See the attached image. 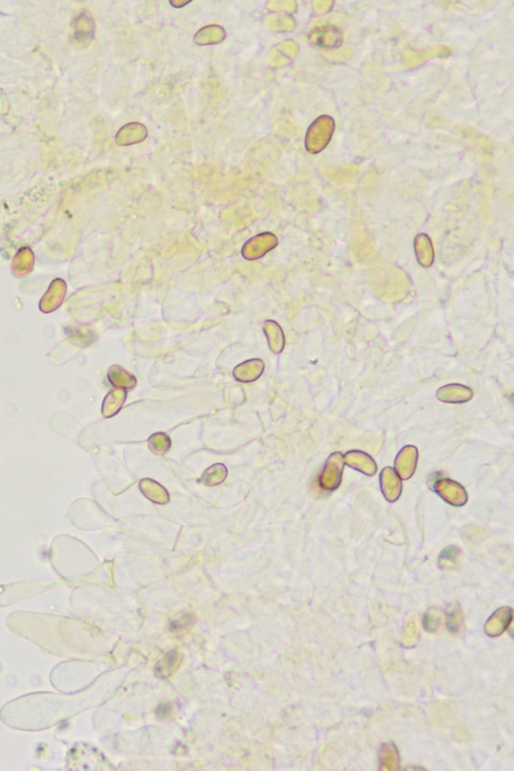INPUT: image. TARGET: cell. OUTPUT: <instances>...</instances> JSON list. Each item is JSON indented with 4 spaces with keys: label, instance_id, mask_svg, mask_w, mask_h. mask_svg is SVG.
I'll return each mask as SVG.
<instances>
[{
    "label": "cell",
    "instance_id": "obj_1",
    "mask_svg": "<svg viewBox=\"0 0 514 771\" xmlns=\"http://www.w3.org/2000/svg\"><path fill=\"white\" fill-rule=\"evenodd\" d=\"M54 584H56L54 582H44V580L42 582L27 580V582L3 585L0 586V605L6 607L24 598H31L38 594L44 593L53 587Z\"/></svg>",
    "mask_w": 514,
    "mask_h": 771
},
{
    "label": "cell",
    "instance_id": "obj_2",
    "mask_svg": "<svg viewBox=\"0 0 514 771\" xmlns=\"http://www.w3.org/2000/svg\"><path fill=\"white\" fill-rule=\"evenodd\" d=\"M65 292H67V285H65V281L63 280H54L53 283H51V287H49L47 294H45L44 298L40 301V310L45 312V314L54 312V310L60 307L61 303H63V299H65Z\"/></svg>",
    "mask_w": 514,
    "mask_h": 771
},
{
    "label": "cell",
    "instance_id": "obj_3",
    "mask_svg": "<svg viewBox=\"0 0 514 771\" xmlns=\"http://www.w3.org/2000/svg\"><path fill=\"white\" fill-rule=\"evenodd\" d=\"M314 35L316 45L326 49H337L343 44L344 36L342 31L335 26L319 27Z\"/></svg>",
    "mask_w": 514,
    "mask_h": 771
},
{
    "label": "cell",
    "instance_id": "obj_4",
    "mask_svg": "<svg viewBox=\"0 0 514 771\" xmlns=\"http://www.w3.org/2000/svg\"><path fill=\"white\" fill-rule=\"evenodd\" d=\"M139 487L145 498L152 501V502L157 503V504H166L169 502L168 491L159 483L149 479V478H145V479L140 482Z\"/></svg>",
    "mask_w": 514,
    "mask_h": 771
},
{
    "label": "cell",
    "instance_id": "obj_5",
    "mask_svg": "<svg viewBox=\"0 0 514 771\" xmlns=\"http://www.w3.org/2000/svg\"><path fill=\"white\" fill-rule=\"evenodd\" d=\"M125 400H126V393L122 390H115V391L110 392V394L104 400L103 407H102L103 416L105 418H111V417L115 416L121 409Z\"/></svg>",
    "mask_w": 514,
    "mask_h": 771
},
{
    "label": "cell",
    "instance_id": "obj_6",
    "mask_svg": "<svg viewBox=\"0 0 514 771\" xmlns=\"http://www.w3.org/2000/svg\"><path fill=\"white\" fill-rule=\"evenodd\" d=\"M33 267V255L31 249L22 248L15 255L13 263V271L15 276H24L29 274Z\"/></svg>",
    "mask_w": 514,
    "mask_h": 771
},
{
    "label": "cell",
    "instance_id": "obj_7",
    "mask_svg": "<svg viewBox=\"0 0 514 771\" xmlns=\"http://www.w3.org/2000/svg\"><path fill=\"white\" fill-rule=\"evenodd\" d=\"M227 477V468L225 465L217 463L206 469L201 476V482L208 486L220 484Z\"/></svg>",
    "mask_w": 514,
    "mask_h": 771
},
{
    "label": "cell",
    "instance_id": "obj_8",
    "mask_svg": "<svg viewBox=\"0 0 514 771\" xmlns=\"http://www.w3.org/2000/svg\"><path fill=\"white\" fill-rule=\"evenodd\" d=\"M178 662V653L176 651H170L156 665V674L159 677H168L173 672V669L177 667Z\"/></svg>",
    "mask_w": 514,
    "mask_h": 771
},
{
    "label": "cell",
    "instance_id": "obj_9",
    "mask_svg": "<svg viewBox=\"0 0 514 771\" xmlns=\"http://www.w3.org/2000/svg\"><path fill=\"white\" fill-rule=\"evenodd\" d=\"M149 448L155 454H164L171 448L172 442L165 433H155L148 439Z\"/></svg>",
    "mask_w": 514,
    "mask_h": 771
},
{
    "label": "cell",
    "instance_id": "obj_10",
    "mask_svg": "<svg viewBox=\"0 0 514 771\" xmlns=\"http://www.w3.org/2000/svg\"><path fill=\"white\" fill-rule=\"evenodd\" d=\"M109 380L115 387L126 388V389H130L136 384L135 379L132 376H129V374L117 367L111 368L109 372Z\"/></svg>",
    "mask_w": 514,
    "mask_h": 771
},
{
    "label": "cell",
    "instance_id": "obj_11",
    "mask_svg": "<svg viewBox=\"0 0 514 771\" xmlns=\"http://www.w3.org/2000/svg\"><path fill=\"white\" fill-rule=\"evenodd\" d=\"M447 627L450 632L454 633L458 630L459 628V619L458 614H457L455 610L451 612H447Z\"/></svg>",
    "mask_w": 514,
    "mask_h": 771
},
{
    "label": "cell",
    "instance_id": "obj_12",
    "mask_svg": "<svg viewBox=\"0 0 514 771\" xmlns=\"http://www.w3.org/2000/svg\"><path fill=\"white\" fill-rule=\"evenodd\" d=\"M458 548H455V546H449L441 553L440 559H445V561H453L458 555Z\"/></svg>",
    "mask_w": 514,
    "mask_h": 771
},
{
    "label": "cell",
    "instance_id": "obj_13",
    "mask_svg": "<svg viewBox=\"0 0 514 771\" xmlns=\"http://www.w3.org/2000/svg\"><path fill=\"white\" fill-rule=\"evenodd\" d=\"M172 712V706L170 704H161L156 709V715L159 718L169 717Z\"/></svg>",
    "mask_w": 514,
    "mask_h": 771
},
{
    "label": "cell",
    "instance_id": "obj_14",
    "mask_svg": "<svg viewBox=\"0 0 514 771\" xmlns=\"http://www.w3.org/2000/svg\"><path fill=\"white\" fill-rule=\"evenodd\" d=\"M190 621H191V619H190L189 614L181 619V621H176V622L172 625V631H174L175 629L180 630L183 629V628H186L188 625H190Z\"/></svg>",
    "mask_w": 514,
    "mask_h": 771
}]
</instances>
